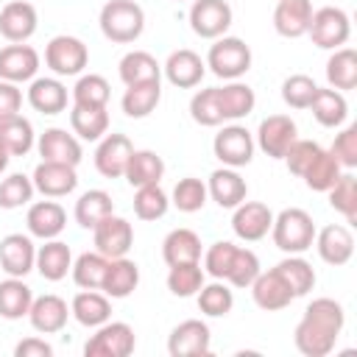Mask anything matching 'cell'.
Segmentation results:
<instances>
[{"label": "cell", "mask_w": 357, "mask_h": 357, "mask_svg": "<svg viewBox=\"0 0 357 357\" xmlns=\"http://www.w3.org/2000/svg\"><path fill=\"white\" fill-rule=\"evenodd\" d=\"M343 324H346V312H343V304L335 301V298H312L301 315V321L296 324V332H293V340H296V349L304 354V357H326L340 332H343Z\"/></svg>", "instance_id": "obj_1"}, {"label": "cell", "mask_w": 357, "mask_h": 357, "mask_svg": "<svg viewBox=\"0 0 357 357\" xmlns=\"http://www.w3.org/2000/svg\"><path fill=\"white\" fill-rule=\"evenodd\" d=\"M137 284H139V265L134 259H128V257L109 259L106 273H103V284H100V290L109 298H126L137 290Z\"/></svg>", "instance_id": "obj_28"}, {"label": "cell", "mask_w": 357, "mask_h": 357, "mask_svg": "<svg viewBox=\"0 0 357 357\" xmlns=\"http://www.w3.org/2000/svg\"><path fill=\"white\" fill-rule=\"evenodd\" d=\"M120 81L126 86L142 84V81H162V64L148 50H128L117 64Z\"/></svg>", "instance_id": "obj_38"}, {"label": "cell", "mask_w": 357, "mask_h": 357, "mask_svg": "<svg viewBox=\"0 0 357 357\" xmlns=\"http://www.w3.org/2000/svg\"><path fill=\"white\" fill-rule=\"evenodd\" d=\"M279 273H282V279L287 282V287L293 290V296L298 298V296H307L312 287H315V271H312V265L301 257V254H287L279 265H273Z\"/></svg>", "instance_id": "obj_42"}, {"label": "cell", "mask_w": 357, "mask_h": 357, "mask_svg": "<svg viewBox=\"0 0 357 357\" xmlns=\"http://www.w3.org/2000/svg\"><path fill=\"white\" fill-rule=\"evenodd\" d=\"M25 98L39 114H59L67 109V86L59 78H33Z\"/></svg>", "instance_id": "obj_29"}, {"label": "cell", "mask_w": 357, "mask_h": 357, "mask_svg": "<svg viewBox=\"0 0 357 357\" xmlns=\"http://www.w3.org/2000/svg\"><path fill=\"white\" fill-rule=\"evenodd\" d=\"M92 240H95V251L103 254L106 259H117V257H126L134 245V229L126 218L120 215H109L103 218L95 229H92Z\"/></svg>", "instance_id": "obj_11"}, {"label": "cell", "mask_w": 357, "mask_h": 357, "mask_svg": "<svg viewBox=\"0 0 357 357\" xmlns=\"http://www.w3.org/2000/svg\"><path fill=\"white\" fill-rule=\"evenodd\" d=\"M162 73H165V78H167L173 86H178V89H192V86L201 84V78H204V73H206V61H204L195 50L178 47V50H173V53L167 56V61L162 64Z\"/></svg>", "instance_id": "obj_20"}, {"label": "cell", "mask_w": 357, "mask_h": 357, "mask_svg": "<svg viewBox=\"0 0 357 357\" xmlns=\"http://www.w3.org/2000/svg\"><path fill=\"white\" fill-rule=\"evenodd\" d=\"M312 17L310 0H279L273 8V28L284 39H298L307 33Z\"/></svg>", "instance_id": "obj_26"}, {"label": "cell", "mask_w": 357, "mask_h": 357, "mask_svg": "<svg viewBox=\"0 0 357 357\" xmlns=\"http://www.w3.org/2000/svg\"><path fill=\"white\" fill-rule=\"evenodd\" d=\"M298 137V128H296V120L287 117V114H268L259 128H257V139L254 145L271 156V159H284L287 148L293 145V139Z\"/></svg>", "instance_id": "obj_10"}, {"label": "cell", "mask_w": 357, "mask_h": 357, "mask_svg": "<svg viewBox=\"0 0 357 357\" xmlns=\"http://www.w3.org/2000/svg\"><path fill=\"white\" fill-rule=\"evenodd\" d=\"M254 134L240 126V123H231V126H223L215 139H212V151L215 156L220 159V165L226 167H245L251 165L254 159Z\"/></svg>", "instance_id": "obj_8"}, {"label": "cell", "mask_w": 357, "mask_h": 357, "mask_svg": "<svg viewBox=\"0 0 357 357\" xmlns=\"http://www.w3.org/2000/svg\"><path fill=\"white\" fill-rule=\"evenodd\" d=\"M31 301H33V293L20 276H8L0 282V318L6 321L25 318L31 310Z\"/></svg>", "instance_id": "obj_39"}, {"label": "cell", "mask_w": 357, "mask_h": 357, "mask_svg": "<svg viewBox=\"0 0 357 357\" xmlns=\"http://www.w3.org/2000/svg\"><path fill=\"white\" fill-rule=\"evenodd\" d=\"M234 243L229 240H218L212 243L206 251H204V273H209L212 279H226V271L231 265V257H234Z\"/></svg>", "instance_id": "obj_55"}, {"label": "cell", "mask_w": 357, "mask_h": 357, "mask_svg": "<svg viewBox=\"0 0 357 357\" xmlns=\"http://www.w3.org/2000/svg\"><path fill=\"white\" fill-rule=\"evenodd\" d=\"M190 117L198 123V126H206V128H215L223 123V114H220V103H218V86H206V89H198L190 100Z\"/></svg>", "instance_id": "obj_52"}, {"label": "cell", "mask_w": 357, "mask_h": 357, "mask_svg": "<svg viewBox=\"0 0 357 357\" xmlns=\"http://www.w3.org/2000/svg\"><path fill=\"white\" fill-rule=\"evenodd\" d=\"M33 142H36V134L28 117H22L20 112L0 117V148L8 156H25L33 148Z\"/></svg>", "instance_id": "obj_31"}, {"label": "cell", "mask_w": 357, "mask_h": 357, "mask_svg": "<svg viewBox=\"0 0 357 357\" xmlns=\"http://www.w3.org/2000/svg\"><path fill=\"white\" fill-rule=\"evenodd\" d=\"M14 357H53V346L45 337H25L14 346Z\"/></svg>", "instance_id": "obj_59"}, {"label": "cell", "mask_w": 357, "mask_h": 357, "mask_svg": "<svg viewBox=\"0 0 357 357\" xmlns=\"http://www.w3.org/2000/svg\"><path fill=\"white\" fill-rule=\"evenodd\" d=\"M39 17L28 0H11L0 8V36L8 42H28L36 33Z\"/></svg>", "instance_id": "obj_22"}, {"label": "cell", "mask_w": 357, "mask_h": 357, "mask_svg": "<svg viewBox=\"0 0 357 357\" xmlns=\"http://www.w3.org/2000/svg\"><path fill=\"white\" fill-rule=\"evenodd\" d=\"M340 173H343V167L337 165V159L329 153V151H324L321 148V153L312 159V165L304 170V184L310 187V190H315V192H326L337 178H340Z\"/></svg>", "instance_id": "obj_46"}, {"label": "cell", "mask_w": 357, "mask_h": 357, "mask_svg": "<svg viewBox=\"0 0 357 357\" xmlns=\"http://www.w3.org/2000/svg\"><path fill=\"white\" fill-rule=\"evenodd\" d=\"M195 296H198V310L209 318H223L234 307V293L229 290V284L223 279H215L209 284L204 282V287Z\"/></svg>", "instance_id": "obj_44"}, {"label": "cell", "mask_w": 357, "mask_h": 357, "mask_svg": "<svg viewBox=\"0 0 357 357\" xmlns=\"http://www.w3.org/2000/svg\"><path fill=\"white\" fill-rule=\"evenodd\" d=\"M25 223H28V234L31 237H39V240H53L64 231L67 226V212L59 201H36L28 206V215H25Z\"/></svg>", "instance_id": "obj_25"}, {"label": "cell", "mask_w": 357, "mask_h": 357, "mask_svg": "<svg viewBox=\"0 0 357 357\" xmlns=\"http://www.w3.org/2000/svg\"><path fill=\"white\" fill-rule=\"evenodd\" d=\"M206 198H209L206 184H204L201 178H195V176H184V178H178L176 187H173L170 204H173L178 212L192 215V212H201V209H204Z\"/></svg>", "instance_id": "obj_48"}, {"label": "cell", "mask_w": 357, "mask_h": 357, "mask_svg": "<svg viewBox=\"0 0 357 357\" xmlns=\"http://www.w3.org/2000/svg\"><path fill=\"white\" fill-rule=\"evenodd\" d=\"M315 89H318V84L310 75L296 73V75H287L282 81V100L290 109H307L310 100H312V95H315Z\"/></svg>", "instance_id": "obj_54"}, {"label": "cell", "mask_w": 357, "mask_h": 357, "mask_svg": "<svg viewBox=\"0 0 357 357\" xmlns=\"http://www.w3.org/2000/svg\"><path fill=\"white\" fill-rule=\"evenodd\" d=\"M259 271H262V268H259V257H257L251 248H240V245H237L223 282H229L231 287H251V282L257 279Z\"/></svg>", "instance_id": "obj_53"}, {"label": "cell", "mask_w": 357, "mask_h": 357, "mask_svg": "<svg viewBox=\"0 0 357 357\" xmlns=\"http://www.w3.org/2000/svg\"><path fill=\"white\" fill-rule=\"evenodd\" d=\"M45 64L56 75H81L89 64V50L78 36L59 33L45 45Z\"/></svg>", "instance_id": "obj_7"}, {"label": "cell", "mask_w": 357, "mask_h": 357, "mask_svg": "<svg viewBox=\"0 0 357 357\" xmlns=\"http://www.w3.org/2000/svg\"><path fill=\"white\" fill-rule=\"evenodd\" d=\"M307 109H312V117H315L324 128H337V126H343L346 117H349V103H346L343 92L332 89V86H329V89H321V86H318Z\"/></svg>", "instance_id": "obj_35"}, {"label": "cell", "mask_w": 357, "mask_h": 357, "mask_svg": "<svg viewBox=\"0 0 357 357\" xmlns=\"http://www.w3.org/2000/svg\"><path fill=\"white\" fill-rule=\"evenodd\" d=\"M33 190L42 192L45 198H64L78 187V173L73 165H61V162H39L33 176Z\"/></svg>", "instance_id": "obj_16"}, {"label": "cell", "mask_w": 357, "mask_h": 357, "mask_svg": "<svg viewBox=\"0 0 357 357\" xmlns=\"http://www.w3.org/2000/svg\"><path fill=\"white\" fill-rule=\"evenodd\" d=\"M36 265V245L28 234H6L0 240V268L8 273V276H20L25 279Z\"/></svg>", "instance_id": "obj_19"}, {"label": "cell", "mask_w": 357, "mask_h": 357, "mask_svg": "<svg viewBox=\"0 0 357 357\" xmlns=\"http://www.w3.org/2000/svg\"><path fill=\"white\" fill-rule=\"evenodd\" d=\"M271 223H273V212L268 209V204L262 201H243L234 206V215H231V229L240 240L245 243H257L262 237H268L271 231Z\"/></svg>", "instance_id": "obj_14"}, {"label": "cell", "mask_w": 357, "mask_h": 357, "mask_svg": "<svg viewBox=\"0 0 357 357\" xmlns=\"http://www.w3.org/2000/svg\"><path fill=\"white\" fill-rule=\"evenodd\" d=\"M201 237L192 229H173L162 240V259L167 262V268L181 262H201Z\"/></svg>", "instance_id": "obj_32"}, {"label": "cell", "mask_w": 357, "mask_h": 357, "mask_svg": "<svg viewBox=\"0 0 357 357\" xmlns=\"http://www.w3.org/2000/svg\"><path fill=\"white\" fill-rule=\"evenodd\" d=\"M170 209V195L159 184H145L137 187L134 192V215L139 220H159Z\"/></svg>", "instance_id": "obj_47"}, {"label": "cell", "mask_w": 357, "mask_h": 357, "mask_svg": "<svg viewBox=\"0 0 357 357\" xmlns=\"http://www.w3.org/2000/svg\"><path fill=\"white\" fill-rule=\"evenodd\" d=\"M67 318H70V307L61 296L56 293H45V296H36L31 301V310H28V321L36 332L42 335H56L67 326Z\"/></svg>", "instance_id": "obj_23"}, {"label": "cell", "mask_w": 357, "mask_h": 357, "mask_svg": "<svg viewBox=\"0 0 357 357\" xmlns=\"http://www.w3.org/2000/svg\"><path fill=\"white\" fill-rule=\"evenodd\" d=\"M36 151L42 156V162H61V165H81V142L75 134H70L67 128H45V134H39L36 139Z\"/></svg>", "instance_id": "obj_17"}, {"label": "cell", "mask_w": 357, "mask_h": 357, "mask_svg": "<svg viewBox=\"0 0 357 357\" xmlns=\"http://www.w3.org/2000/svg\"><path fill=\"white\" fill-rule=\"evenodd\" d=\"M315 220L310 212L298 209V206H287L282 209L279 215H273V223H271V237H273V245L284 254H304L307 248H312V240H315Z\"/></svg>", "instance_id": "obj_3"}, {"label": "cell", "mask_w": 357, "mask_h": 357, "mask_svg": "<svg viewBox=\"0 0 357 357\" xmlns=\"http://www.w3.org/2000/svg\"><path fill=\"white\" fill-rule=\"evenodd\" d=\"M206 67L223 81H237L251 70V47L240 36H218L206 53Z\"/></svg>", "instance_id": "obj_4"}, {"label": "cell", "mask_w": 357, "mask_h": 357, "mask_svg": "<svg viewBox=\"0 0 357 357\" xmlns=\"http://www.w3.org/2000/svg\"><path fill=\"white\" fill-rule=\"evenodd\" d=\"M329 153L337 159L343 170H354L357 167V126H346L340 134H335Z\"/></svg>", "instance_id": "obj_57"}, {"label": "cell", "mask_w": 357, "mask_h": 357, "mask_svg": "<svg viewBox=\"0 0 357 357\" xmlns=\"http://www.w3.org/2000/svg\"><path fill=\"white\" fill-rule=\"evenodd\" d=\"M137 346L134 329L126 321H106L95 326V335L84 343L86 357H128Z\"/></svg>", "instance_id": "obj_6"}, {"label": "cell", "mask_w": 357, "mask_h": 357, "mask_svg": "<svg viewBox=\"0 0 357 357\" xmlns=\"http://www.w3.org/2000/svg\"><path fill=\"white\" fill-rule=\"evenodd\" d=\"M33 181L25 173H11L0 181V206L3 209H20L33 201Z\"/></svg>", "instance_id": "obj_51"}, {"label": "cell", "mask_w": 357, "mask_h": 357, "mask_svg": "<svg viewBox=\"0 0 357 357\" xmlns=\"http://www.w3.org/2000/svg\"><path fill=\"white\" fill-rule=\"evenodd\" d=\"M312 245L318 248V257L332 268H340L354 257V234L343 223H329L318 229Z\"/></svg>", "instance_id": "obj_13"}, {"label": "cell", "mask_w": 357, "mask_h": 357, "mask_svg": "<svg viewBox=\"0 0 357 357\" xmlns=\"http://www.w3.org/2000/svg\"><path fill=\"white\" fill-rule=\"evenodd\" d=\"M206 192H209V198H212L220 209H234L237 204L245 201L248 184H245V178L237 173V167H226V165H223V167L212 170L209 181H206Z\"/></svg>", "instance_id": "obj_24"}, {"label": "cell", "mask_w": 357, "mask_h": 357, "mask_svg": "<svg viewBox=\"0 0 357 357\" xmlns=\"http://www.w3.org/2000/svg\"><path fill=\"white\" fill-rule=\"evenodd\" d=\"M326 195L335 212H340L349 223L357 220V178L351 173H340V178L326 190Z\"/></svg>", "instance_id": "obj_49"}, {"label": "cell", "mask_w": 357, "mask_h": 357, "mask_svg": "<svg viewBox=\"0 0 357 357\" xmlns=\"http://www.w3.org/2000/svg\"><path fill=\"white\" fill-rule=\"evenodd\" d=\"M218 103H220V114L223 120H243L254 112L257 106V95L248 84H243L240 78L237 81H229L223 86H218Z\"/></svg>", "instance_id": "obj_33"}, {"label": "cell", "mask_w": 357, "mask_h": 357, "mask_svg": "<svg viewBox=\"0 0 357 357\" xmlns=\"http://www.w3.org/2000/svg\"><path fill=\"white\" fill-rule=\"evenodd\" d=\"M231 17L234 14L226 0H192V6H190V28L201 39L226 36Z\"/></svg>", "instance_id": "obj_9"}, {"label": "cell", "mask_w": 357, "mask_h": 357, "mask_svg": "<svg viewBox=\"0 0 357 357\" xmlns=\"http://www.w3.org/2000/svg\"><path fill=\"white\" fill-rule=\"evenodd\" d=\"M109 259L98 251H84L78 259H73V282L81 290H100L103 284V273H106Z\"/></svg>", "instance_id": "obj_43"}, {"label": "cell", "mask_w": 357, "mask_h": 357, "mask_svg": "<svg viewBox=\"0 0 357 357\" xmlns=\"http://www.w3.org/2000/svg\"><path fill=\"white\" fill-rule=\"evenodd\" d=\"M100 33L114 45H131L145 31V11L137 0H109L100 8Z\"/></svg>", "instance_id": "obj_2"}, {"label": "cell", "mask_w": 357, "mask_h": 357, "mask_svg": "<svg viewBox=\"0 0 357 357\" xmlns=\"http://www.w3.org/2000/svg\"><path fill=\"white\" fill-rule=\"evenodd\" d=\"M162 176H165L162 156L156 151H148V148H142V151L134 148V153L128 156V165H126L123 178L131 187H145V184H159Z\"/></svg>", "instance_id": "obj_37"}, {"label": "cell", "mask_w": 357, "mask_h": 357, "mask_svg": "<svg viewBox=\"0 0 357 357\" xmlns=\"http://www.w3.org/2000/svg\"><path fill=\"white\" fill-rule=\"evenodd\" d=\"M159 100H162V81H142V84L126 86L120 106H123L126 117L142 120L159 106Z\"/></svg>", "instance_id": "obj_34"}, {"label": "cell", "mask_w": 357, "mask_h": 357, "mask_svg": "<svg viewBox=\"0 0 357 357\" xmlns=\"http://www.w3.org/2000/svg\"><path fill=\"white\" fill-rule=\"evenodd\" d=\"M114 212L112 195L106 190H86L78 201H75V223L81 229H95L103 218H109Z\"/></svg>", "instance_id": "obj_41"}, {"label": "cell", "mask_w": 357, "mask_h": 357, "mask_svg": "<svg viewBox=\"0 0 357 357\" xmlns=\"http://www.w3.org/2000/svg\"><path fill=\"white\" fill-rule=\"evenodd\" d=\"M70 315L86 326V329H95L100 324H106L112 318V298L100 290H81L73 296V304H70Z\"/></svg>", "instance_id": "obj_27"}, {"label": "cell", "mask_w": 357, "mask_h": 357, "mask_svg": "<svg viewBox=\"0 0 357 357\" xmlns=\"http://www.w3.org/2000/svg\"><path fill=\"white\" fill-rule=\"evenodd\" d=\"M204 268L201 262H181V265H170L167 271V290L178 298H190L204 287Z\"/></svg>", "instance_id": "obj_45"}, {"label": "cell", "mask_w": 357, "mask_h": 357, "mask_svg": "<svg viewBox=\"0 0 357 357\" xmlns=\"http://www.w3.org/2000/svg\"><path fill=\"white\" fill-rule=\"evenodd\" d=\"M321 153V145L318 142H312V139H293V145L287 148V153H284V165H287V170L293 173V176H304V170L312 165V159Z\"/></svg>", "instance_id": "obj_56"}, {"label": "cell", "mask_w": 357, "mask_h": 357, "mask_svg": "<svg viewBox=\"0 0 357 357\" xmlns=\"http://www.w3.org/2000/svg\"><path fill=\"white\" fill-rule=\"evenodd\" d=\"M212 349V332L201 318H187L178 326H173L167 337V351L170 357H198L209 354Z\"/></svg>", "instance_id": "obj_12"}, {"label": "cell", "mask_w": 357, "mask_h": 357, "mask_svg": "<svg viewBox=\"0 0 357 357\" xmlns=\"http://www.w3.org/2000/svg\"><path fill=\"white\" fill-rule=\"evenodd\" d=\"M131 153H134V145L126 134H103L95 148V167L106 178H120L126 173Z\"/></svg>", "instance_id": "obj_18"}, {"label": "cell", "mask_w": 357, "mask_h": 357, "mask_svg": "<svg viewBox=\"0 0 357 357\" xmlns=\"http://www.w3.org/2000/svg\"><path fill=\"white\" fill-rule=\"evenodd\" d=\"M70 128L78 139L98 142L103 134H109V112L106 106H75L70 109Z\"/></svg>", "instance_id": "obj_36"}, {"label": "cell", "mask_w": 357, "mask_h": 357, "mask_svg": "<svg viewBox=\"0 0 357 357\" xmlns=\"http://www.w3.org/2000/svg\"><path fill=\"white\" fill-rule=\"evenodd\" d=\"M39 70V53L25 42H11L8 47H0V81L25 84L33 81Z\"/></svg>", "instance_id": "obj_15"}, {"label": "cell", "mask_w": 357, "mask_h": 357, "mask_svg": "<svg viewBox=\"0 0 357 357\" xmlns=\"http://www.w3.org/2000/svg\"><path fill=\"white\" fill-rule=\"evenodd\" d=\"M251 298L259 310L276 312V310H284L296 296L287 287V282L282 279V273L276 268H271V271H259L257 279L251 282Z\"/></svg>", "instance_id": "obj_21"}, {"label": "cell", "mask_w": 357, "mask_h": 357, "mask_svg": "<svg viewBox=\"0 0 357 357\" xmlns=\"http://www.w3.org/2000/svg\"><path fill=\"white\" fill-rule=\"evenodd\" d=\"M307 33H310V39H312L315 47H321V50H337L351 36V20H349V14L343 8L324 6V8L312 11Z\"/></svg>", "instance_id": "obj_5"}, {"label": "cell", "mask_w": 357, "mask_h": 357, "mask_svg": "<svg viewBox=\"0 0 357 357\" xmlns=\"http://www.w3.org/2000/svg\"><path fill=\"white\" fill-rule=\"evenodd\" d=\"M178 3H181V0H178Z\"/></svg>", "instance_id": "obj_61"}, {"label": "cell", "mask_w": 357, "mask_h": 357, "mask_svg": "<svg viewBox=\"0 0 357 357\" xmlns=\"http://www.w3.org/2000/svg\"><path fill=\"white\" fill-rule=\"evenodd\" d=\"M112 95V86L103 75L98 73H86L75 81L73 86V103L75 106H106Z\"/></svg>", "instance_id": "obj_50"}, {"label": "cell", "mask_w": 357, "mask_h": 357, "mask_svg": "<svg viewBox=\"0 0 357 357\" xmlns=\"http://www.w3.org/2000/svg\"><path fill=\"white\" fill-rule=\"evenodd\" d=\"M33 268L39 271L42 279L61 282L67 276V271L73 268V251H70V245L61 243V240H56V237L53 240H45V245L36 248V265Z\"/></svg>", "instance_id": "obj_30"}, {"label": "cell", "mask_w": 357, "mask_h": 357, "mask_svg": "<svg viewBox=\"0 0 357 357\" xmlns=\"http://www.w3.org/2000/svg\"><path fill=\"white\" fill-rule=\"evenodd\" d=\"M8 159H11V156H8V153H6L3 148H0V173H3L6 167H8Z\"/></svg>", "instance_id": "obj_60"}, {"label": "cell", "mask_w": 357, "mask_h": 357, "mask_svg": "<svg viewBox=\"0 0 357 357\" xmlns=\"http://www.w3.org/2000/svg\"><path fill=\"white\" fill-rule=\"evenodd\" d=\"M22 106V89L11 81H0V117L17 114Z\"/></svg>", "instance_id": "obj_58"}, {"label": "cell", "mask_w": 357, "mask_h": 357, "mask_svg": "<svg viewBox=\"0 0 357 357\" xmlns=\"http://www.w3.org/2000/svg\"><path fill=\"white\" fill-rule=\"evenodd\" d=\"M326 81L337 92H349L357 86V53L351 47H337L326 59Z\"/></svg>", "instance_id": "obj_40"}]
</instances>
